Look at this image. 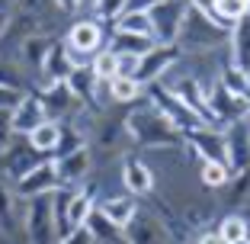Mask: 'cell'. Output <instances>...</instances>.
Listing matches in <instances>:
<instances>
[{
    "instance_id": "e0dca14e",
    "label": "cell",
    "mask_w": 250,
    "mask_h": 244,
    "mask_svg": "<svg viewBox=\"0 0 250 244\" xmlns=\"http://www.w3.org/2000/svg\"><path fill=\"white\" fill-rule=\"evenodd\" d=\"M183 138H186L189 155H196L199 161H221L225 164V138H221V129L202 126V129L186 132Z\"/></svg>"
},
{
    "instance_id": "5b68a950",
    "label": "cell",
    "mask_w": 250,
    "mask_h": 244,
    "mask_svg": "<svg viewBox=\"0 0 250 244\" xmlns=\"http://www.w3.org/2000/svg\"><path fill=\"white\" fill-rule=\"evenodd\" d=\"M221 138H225V167L231 180L250 174V116L228 122L221 129Z\"/></svg>"
},
{
    "instance_id": "74e56055",
    "label": "cell",
    "mask_w": 250,
    "mask_h": 244,
    "mask_svg": "<svg viewBox=\"0 0 250 244\" xmlns=\"http://www.w3.org/2000/svg\"><path fill=\"white\" fill-rule=\"evenodd\" d=\"M58 244H96V241L90 238V231H87V228H77L74 235H67L64 241H58Z\"/></svg>"
},
{
    "instance_id": "9a60e30c",
    "label": "cell",
    "mask_w": 250,
    "mask_h": 244,
    "mask_svg": "<svg viewBox=\"0 0 250 244\" xmlns=\"http://www.w3.org/2000/svg\"><path fill=\"white\" fill-rule=\"evenodd\" d=\"M16 196L20 200H32V196H48V193H55L58 190V174H55V161L52 157H45L39 167H32L26 177H20L16 180Z\"/></svg>"
},
{
    "instance_id": "8d00e7d4",
    "label": "cell",
    "mask_w": 250,
    "mask_h": 244,
    "mask_svg": "<svg viewBox=\"0 0 250 244\" xmlns=\"http://www.w3.org/2000/svg\"><path fill=\"white\" fill-rule=\"evenodd\" d=\"M186 3H189V10L202 16H215V0H186Z\"/></svg>"
},
{
    "instance_id": "d6a6232c",
    "label": "cell",
    "mask_w": 250,
    "mask_h": 244,
    "mask_svg": "<svg viewBox=\"0 0 250 244\" xmlns=\"http://www.w3.org/2000/svg\"><path fill=\"white\" fill-rule=\"evenodd\" d=\"M125 13V0H96L93 3V16L100 22H116Z\"/></svg>"
},
{
    "instance_id": "d4e9b609",
    "label": "cell",
    "mask_w": 250,
    "mask_h": 244,
    "mask_svg": "<svg viewBox=\"0 0 250 244\" xmlns=\"http://www.w3.org/2000/svg\"><path fill=\"white\" fill-rule=\"evenodd\" d=\"M218 238L225 244H234V241H244V238H250V219L244 212H225L218 219Z\"/></svg>"
},
{
    "instance_id": "8992f818",
    "label": "cell",
    "mask_w": 250,
    "mask_h": 244,
    "mask_svg": "<svg viewBox=\"0 0 250 244\" xmlns=\"http://www.w3.org/2000/svg\"><path fill=\"white\" fill-rule=\"evenodd\" d=\"M186 13H189L186 0H157L151 7V13H147L154 45H177V36H180V26H183Z\"/></svg>"
},
{
    "instance_id": "f1b7e54d",
    "label": "cell",
    "mask_w": 250,
    "mask_h": 244,
    "mask_svg": "<svg viewBox=\"0 0 250 244\" xmlns=\"http://www.w3.org/2000/svg\"><path fill=\"white\" fill-rule=\"evenodd\" d=\"M199 180L208 190H225L231 183V174L221 161H199Z\"/></svg>"
},
{
    "instance_id": "f546056e",
    "label": "cell",
    "mask_w": 250,
    "mask_h": 244,
    "mask_svg": "<svg viewBox=\"0 0 250 244\" xmlns=\"http://www.w3.org/2000/svg\"><path fill=\"white\" fill-rule=\"evenodd\" d=\"M244 13H247V0H215V16L212 20L218 22L221 29L231 32V26H234Z\"/></svg>"
},
{
    "instance_id": "ba28073f",
    "label": "cell",
    "mask_w": 250,
    "mask_h": 244,
    "mask_svg": "<svg viewBox=\"0 0 250 244\" xmlns=\"http://www.w3.org/2000/svg\"><path fill=\"white\" fill-rule=\"evenodd\" d=\"M125 244H173V231L167 228L157 212H151L147 206H138V212L132 215V222L122 228Z\"/></svg>"
},
{
    "instance_id": "52a82bcc",
    "label": "cell",
    "mask_w": 250,
    "mask_h": 244,
    "mask_svg": "<svg viewBox=\"0 0 250 244\" xmlns=\"http://www.w3.org/2000/svg\"><path fill=\"white\" fill-rule=\"evenodd\" d=\"M64 45H67V52H71L74 65H90V58L106 48L103 22L100 20H77L71 29H67Z\"/></svg>"
},
{
    "instance_id": "ac0fdd59",
    "label": "cell",
    "mask_w": 250,
    "mask_h": 244,
    "mask_svg": "<svg viewBox=\"0 0 250 244\" xmlns=\"http://www.w3.org/2000/svg\"><path fill=\"white\" fill-rule=\"evenodd\" d=\"M74 67L77 65H74L67 45L64 42H52L48 45V55H45V61H42V71H39V81H42V87L45 84H61V81L71 77Z\"/></svg>"
},
{
    "instance_id": "e575fe53",
    "label": "cell",
    "mask_w": 250,
    "mask_h": 244,
    "mask_svg": "<svg viewBox=\"0 0 250 244\" xmlns=\"http://www.w3.org/2000/svg\"><path fill=\"white\" fill-rule=\"evenodd\" d=\"M135 71H138V55H116V77H132L135 81Z\"/></svg>"
},
{
    "instance_id": "3957f363",
    "label": "cell",
    "mask_w": 250,
    "mask_h": 244,
    "mask_svg": "<svg viewBox=\"0 0 250 244\" xmlns=\"http://www.w3.org/2000/svg\"><path fill=\"white\" fill-rule=\"evenodd\" d=\"M22 244H58L52 193L22 200Z\"/></svg>"
},
{
    "instance_id": "83f0119b",
    "label": "cell",
    "mask_w": 250,
    "mask_h": 244,
    "mask_svg": "<svg viewBox=\"0 0 250 244\" xmlns=\"http://www.w3.org/2000/svg\"><path fill=\"white\" fill-rule=\"evenodd\" d=\"M106 87H109V100L112 103H138L141 96H145V87L135 84L132 77H112Z\"/></svg>"
},
{
    "instance_id": "4316f807",
    "label": "cell",
    "mask_w": 250,
    "mask_h": 244,
    "mask_svg": "<svg viewBox=\"0 0 250 244\" xmlns=\"http://www.w3.org/2000/svg\"><path fill=\"white\" fill-rule=\"evenodd\" d=\"M83 228L90 231V238H93L96 244H125L122 241V228H116V225L106 219L100 209H93V215L87 219V225Z\"/></svg>"
},
{
    "instance_id": "4fadbf2b",
    "label": "cell",
    "mask_w": 250,
    "mask_h": 244,
    "mask_svg": "<svg viewBox=\"0 0 250 244\" xmlns=\"http://www.w3.org/2000/svg\"><path fill=\"white\" fill-rule=\"evenodd\" d=\"M180 52L177 45H154L147 55H141L138 58V71H135V84H141V87H147V84H157L164 74H167L170 67L177 65Z\"/></svg>"
},
{
    "instance_id": "7402d4cb",
    "label": "cell",
    "mask_w": 250,
    "mask_h": 244,
    "mask_svg": "<svg viewBox=\"0 0 250 244\" xmlns=\"http://www.w3.org/2000/svg\"><path fill=\"white\" fill-rule=\"evenodd\" d=\"M96 209V196L90 190H71V200H67V225H71V231L83 228L87 225V219L93 215Z\"/></svg>"
},
{
    "instance_id": "d590c367",
    "label": "cell",
    "mask_w": 250,
    "mask_h": 244,
    "mask_svg": "<svg viewBox=\"0 0 250 244\" xmlns=\"http://www.w3.org/2000/svg\"><path fill=\"white\" fill-rule=\"evenodd\" d=\"M157 0H125V13H151Z\"/></svg>"
},
{
    "instance_id": "277c9868",
    "label": "cell",
    "mask_w": 250,
    "mask_h": 244,
    "mask_svg": "<svg viewBox=\"0 0 250 244\" xmlns=\"http://www.w3.org/2000/svg\"><path fill=\"white\" fill-rule=\"evenodd\" d=\"M145 100L154 106L161 116H167V119H170V122H173V126H177L183 135H186V132H192V129H202V126H206V122H202V119H199L196 112H192L189 106H186L183 100L173 93V90L164 87V84H147V87H145Z\"/></svg>"
},
{
    "instance_id": "cb8c5ba5",
    "label": "cell",
    "mask_w": 250,
    "mask_h": 244,
    "mask_svg": "<svg viewBox=\"0 0 250 244\" xmlns=\"http://www.w3.org/2000/svg\"><path fill=\"white\" fill-rule=\"evenodd\" d=\"M26 138H29V145L39 151V155L52 157L55 148H58V138H61V126H58V122H52V119H45L42 126H36Z\"/></svg>"
},
{
    "instance_id": "2e32d148",
    "label": "cell",
    "mask_w": 250,
    "mask_h": 244,
    "mask_svg": "<svg viewBox=\"0 0 250 244\" xmlns=\"http://www.w3.org/2000/svg\"><path fill=\"white\" fill-rule=\"evenodd\" d=\"M119 180H122L125 193L128 196H151L157 186V177H154V170H151V164H145L141 157H122V170H119Z\"/></svg>"
},
{
    "instance_id": "f35d334b",
    "label": "cell",
    "mask_w": 250,
    "mask_h": 244,
    "mask_svg": "<svg viewBox=\"0 0 250 244\" xmlns=\"http://www.w3.org/2000/svg\"><path fill=\"white\" fill-rule=\"evenodd\" d=\"M20 96H22V93H13V90L0 87V110H13V106L20 103Z\"/></svg>"
},
{
    "instance_id": "484cf974",
    "label": "cell",
    "mask_w": 250,
    "mask_h": 244,
    "mask_svg": "<svg viewBox=\"0 0 250 244\" xmlns=\"http://www.w3.org/2000/svg\"><path fill=\"white\" fill-rule=\"evenodd\" d=\"M106 48L116 52V55H138V58H141V55H147L151 48H154V42L145 39V36H128V32H116V29H112Z\"/></svg>"
},
{
    "instance_id": "8fae6325",
    "label": "cell",
    "mask_w": 250,
    "mask_h": 244,
    "mask_svg": "<svg viewBox=\"0 0 250 244\" xmlns=\"http://www.w3.org/2000/svg\"><path fill=\"white\" fill-rule=\"evenodd\" d=\"M0 235L7 244H22V200L7 177H0Z\"/></svg>"
},
{
    "instance_id": "4dcf8cb0",
    "label": "cell",
    "mask_w": 250,
    "mask_h": 244,
    "mask_svg": "<svg viewBox=\"0 0 250 244\" xmlns=\"http://www.w3.org/2000/svg\"><path fill=\"white\" fill-rule=\"evenodd\" d=\"M112 26H116V32H128V36L151 39V20H147V13H122ZM151 42H154V39H151Z\"/></svg>"
},
{
    "instance_id": "ab89813d",
    "label": "cell",
    "mask_w": 250,
    "mask_h": 244,
    "mask_svg": "<svg viewBox=\"0 0 250 244\" xmlns=\"http://www.w3.org/2000/svg\"><path fill=\"white\" fill-rule=\"evenodd\" d=\"M234 244H250V238H244V241H234Z\"/></svg>"
},
{
    "instance_id": "ffe728a7",
    "label": "cell",
    "mask_w": 250,
    "mask_h": 244,
    "mask_svg": "<svg viewBox=\"0 0 250 244\" xmlns=\"http://www.w3.org/2000/svg\"><path fill=\"white\" fill-rule=\"evenodd\" d=\"M45 122V110H42V100L39 93H22L20 103L13 106V132L16 135H29L36 126Z\"/></svg>"
},
{
    "instance_id": "d6986e66",
    "label": "cell",
    "mask_w": 250,
    "mask_h": 244,
    "mask_svg": "<svg viewBox=\"0 0 250 244\" xmlns=\"http://www.w3.org/2000/svg\"><path fill=\"white\" fill-rule=\"evenodd\" d=\"M228 61H231V67L250 74V16L247 13L228 32Z\"/></svg>"
},
{
    "instance_id": "b9f144b4",
    "label": "cell",
    "mask_w": 250,
    "mask_h": 244,
    "mask_svg": "<svg viewBox=\"0 0 250 244\" xmlns=\"http://www.w3.org/2000/svg\"><path fill=\"white\" fill-rule=\"evenodd\" d=\"M3 3H16V0H3Z\"/></svg>"
},
{
    "instance_id": "603a6c76",
    "label": "cell",
    "mask_w": 250,
    "mask_h": 244,
    "mask_svg": "<svg viewBox=\"0 0 250 244\" xmlns=\"http://www.w3.org/2000/svg\"><path fill=\"white\" fill-rule=\"evenodd\" d=\"M0 87L13 90V93H29V87H32V74L20 65V61L0 58Z\"/></svg>"
},
{
    "instance_id": "44dd1931",
    "label": "cell",
    "mask_w": 250,
    "mask_h": 244,
    "mask_svg": "<svg viewBox=\"0 0 250 244\" xmlns=\"http://www.w3.org/2000/svg\"><path fill=\"white\" fill-rule=\"evenodd\" d=\"M96 209L109 219L116 228H125V225L132 222V215L138 212V200L128 196V193H119V196H103V200L96 202Z\"/></svg>"
},
{
    "instance_id": "30bf717a",
    "label": "cell",
    "mask_w": 250,
    "mask_h": 244,
    "mask_svg": "<svg viewBox=\"0 0 250 244\" xmlns=\"http://www.w3.org/2000/svg\"><path fill=\"white\" fill-rule=\"evenodd\" d=\"M42 161H45V155H39V151L32 148L26 135H16V138L10 141V148L0 155V164H3V177H7L10 183H16L20 177H26V174H29L32 167H39Z\"/></svg>"
},
{
    "instance_id": "1f68e13d",
    "label": "cell",
    "mask_w": 250,
    "mask_h": 244,
    "mask_svg": "<svg viewBox=\"0 0 250 244\" xmlns=\"http://www.w3.org/2000/svg\"><path fill=\"white\" fill-rule=\"evenodd\" d=\"M90 67H93V74H96V81H100V84H109L112 77H116V55H112L109 48H103V52L93 55Z\"/></svg>"
},
{
    "instance_id": "836d02e7",
    "label": "cell",
    "mask_w": 250,
    "mask_h": 244,
    "mask_svg": "<svg viewBox=\"0 0 250 244\" xmlns=\"http://www.w3.org/2000/svg\"><path fill=\"white\" fill-rule=\"evenodd\" d=\"M13 138H16V132H13V110H0V155L10 148Z\"/></svg>"
},
{
    "instance_id": "6da1fadb",
    "label": "cell",
    "mask_w": 250,
    "mask_h": 244,
    "mask_svg": "<svg viewBox=\"0 0 250 244\" xmlns=\"http://www.w3.org/2000/svg\"><path fill=\"white\" fill-rule=\"evenodd\" d=\"M125 122V132H128V141H135L138 148L145 151H164V148H183L186 138L167 116L154 110V106L147 103L145 96L138 100L135 110H128L122 116Z\"/></svg>"
},
{
    "instance_id": "7bdbcfd3",
    "label": "cell",
    "mask_w": 250,
    "mask_h": 244,
    "mask_svg": "<svg viewBox=\"0 0 250 244\" xmlns=\"http://www.w3.org/2000/svg\"><path fill=\"white\" fill-rule=\"evenodd\" d=\"M247 116H250V103H247Z\"/></svg>"
},
{
    "instance_id": "5bb4252c",
    "label": "cell",
    "mask_w": 250,
    "mask_h": 244,
    "mask_svg": "<svg viewBox=\"0 0 250 244\" xmlns=\"http://www.w3.org/2000/svg\"><path fill=\"white\" fill-rule=\"evenodd\" d=\"M208 110H212L215 126L225 129L228 122H234V119H244V116H247V100H241V96L231 93V90L225 87L221 81H215L212 87H208Z\"/></svg>"
},
{
    "instance_id": "7a4b0ae2",
    "label": "cell",
    "mask_w": 250,
    "mask_h": 244,
    "mask_svg": "<svg viewBox=\"0 0 250 244\" xmlns=\"http://www.w3.org/2000/svg\"><path fill=\"white\" fill-rule=\"evenodd\" d=\"M225 45H228V29H221L212 16H202L196 10H189L183 16V26H180V36H177L180 55L215 52V48H225Z\"/></svg>"
},
{
    "instance_id": "9c48e42d",
    "label": "cell",
    "mask_w": 250,
    "mask_h": 244,
    "mask_svg": "<svg viewBox=\"0 0 250 244\" xmlns=\"http://www.w3.org/2000/svg\"><path fill=\"white\" fill-rule=\"evenodd\" d=\"M39 100H42L45 119H52V122H81V116L87 112L83 103L71 93V87H67L64 81L61 84H45V87L39 90Z\"/></svg>"
},
{
    "instance_id": "60d3db41",
    "label": "cell",
    "mask_w": 250,
    "mask_h": 244,
    "mask_svg": "<svg viewBox=\"0 0 250 244\" xmlns=\"http://www.w3.org/2000/svg\"><path fill=\"white\" fill-rule=\"evenodd\" d=\"M0 244H7V238H3V235H0Z\"/></svg>"
},
{
    "instance_id": "7c38bea8",
    "label": "cell",
    "mask_w": 250,
    "mask_h": 244,
    "mask_svg": "<svg viewBox=\"0 0 250 244\" xmlns=\"http://www.w3.org/2000/svg\"><path fill=\"white\" fill-rule=\"evenodd\" d=\"M55 174H58V183L67 186V190H77L90 180L93 174V151L87 148H77L64 157H55Z\"/></svg>"
}]
</instances>
